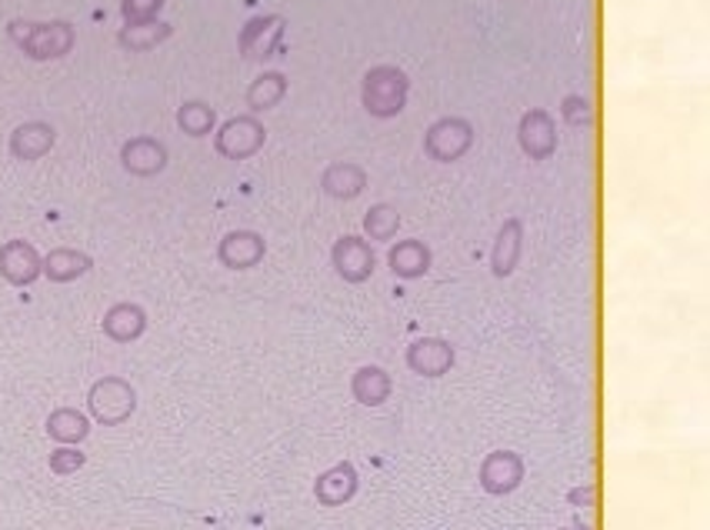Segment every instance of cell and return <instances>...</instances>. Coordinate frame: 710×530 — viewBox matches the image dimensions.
I'll return each instance as SVG.
<instances>
[{
	"mask_svg": "<svg viewBox=\"0 0 710 530\" xmlns=\"http://www.w3.org/2000/svg\"><path fill=\"white\" fill-rule=\"evenodd\" d=\"M137 411V391L121 374H104L87 387V417L101 427H121Z\"/></svg>",
	"mask_w": 710,
	"mask_h": 530,
	"instance_id": "6da1fadb",
	"label": "cell"
},
{
	"mask_svg": "<svg viewBox=\"0 0 710 530\" xmlns=\"http://www.w3.org/2000/svg\"><path fill=\"white\" fill-rule=\"evenodd\" d=\"M404 101H407V74L404 71L387 67V64L367 71V77H364V107L374 117L400 114Z\"/></svg>",
	"mask_w": 710,
	"mask_h": 530,
	"instance_id": "7a4b0ae2",
	"label": "cell"
},
{
	"mask_svg": "<svg viewBox=\"0 0 710 530\" xmlns=\"http://www.w3.org/2000/svg\"><path fill=\"white\" fill-rule=\"evenodd\" d=\"M481 490L491 497H508L514 490H521V484L528 480V460L518 450H491L481 460L478 470Z\"/></svg>",
	"mask_w": 710,
	"mask_h": 530,
	"instance_id": "3957f363",
	"label": "cell"
},
{
	"mask_svg": "<svg viewBox=\"0 0 710 530\" xmlns=\"http://www.w3.org/2000/svg\"><path fill=\"white\" fill-rule=\"evenodd\" d=\"M331 263L344 284H367L374 268H377V253L374 247L357 237V233H344L334 247H331Z\"/></svg>",
	"mask_w": 710,
	"mask_h": 530,
	"instance_id": "277c9868",
	"label": "cell"
},
{
	"mask_svg": "<svg viewBox=\"0 0 710 530\" xmlns=\"http://www.w3.org/2000/svg\"><path fill=\"white\" fill-rule=\"evenodd\" d=\"M14 41L24 48L28 58L34 61H58L74 48V28L67 21H54V24H28V31H11Z\"/></svg>",
	"mask_w": 710,
	"mask_h": 530,
	"instance_id": "5b68a950",
	"label": "cell"
},
{
	"mask_svg": "<svg viewBox=\"0 0 710 530\" xmlns=\"http://www.w3.org/2000/svg\"><path fill=\"white\" fill-rule=\"evenodd\" d=\"M410 374L427 377V381H440L453 371L457 364V347L443 337H417L410 341L407 354H404Z\"/></svg>",
	"mask_w": 710,
	"mask_h": 530,
	"instance_id": "8992f818",
	"label": "cell"
},
{
	"mask_svg": "<svg viewBox=\"0 0 710 530\" xmlns=\"http://www.w3.org/2000/svg\"><path fill=\"white\" fill-rule=\"evenodd\" d=\"M268 257V240L258 230H230L217 243V260L227 271H254Z\"/></svg>",
	"mask_w": 710,
	"mask_h": 530,
	"instance_id": "52a82bcc",
	"label": "cell"
},
{
	"mask_svg": "<svg viewBox=\"0 0 710 530\" xmlns=\"http://www.w3.org/2000/svg\"><path fill=\"white\" fill-rule=\"evenodd\" d=\"M44 271V257L31 240H8L0 243V278L11 288H31Z\"/></svg>",
	"mask_w": 710,
	"mask_h": 530,
	"instance_id": "ba28073f",
	"label": "cell"
},
{
	"mask_svg": "<svg viewBox=\"0 0 710 530\" xmlns=\"http://www.w3.org/2000/svg\"><path fill=\"white\" fill-rule=\"evenodd\" d=\"M261 147H264V127L251 114L227 121L217 134V154H223L230 160H248Z\"/></svg>",
	"mask_w": 710,
	"mask_h": 530,
	"instance_id": "9c48e42d",
	"label": "cell"
},
{
	"mask_svg": "<svg viewBox=\"0 0 710 530\" xmlns=\"http://www.w3.org/2000/svg\"><path fill=\"white\" fill-rule=\"evenodd\" d=\"M361 490V474L351 460H337L327 470L317 474L314 480V500L321 507H344L357 497Z\"/></svg>",
	"mask_w": 710,
	"mask_h": 530,
	"instance_id": "30bf717a",
	"label": "cell"
},
{
	"mask_svg": "<svg viewBox=\"0 0 710 530\" xmlns=\"http://www.w3.org/2000/svg\"><path fill=\"white\" fill-rule=\"evenodd\" d=\"M473 144V127L463 117H443L427 131V154L434 160H457L467 154V147Z\"/></svg>",
	"mask_w": 710,
	"mask_h": 530,
	"instance_id": "8fae6325",
	"label": "cell"
},
{
	"mask_svg": "<svg viewBox=\"0 0 710 530\" xmlns=\"http://www.w3.org/2000/svg\"><path fill=\"white\" fill-rule=\"evenodd\" d=\"M101 331L114 344H134L147 334V311L134 301H117L101 318Z\"/></svg>",
	"mask_w": 710,
	"mask_h": 530,
	"instance_id": "7c38bea8",
	"label": "cell"
},
{
	"mask_svg": "<svg viewBox=\"0 0 710 530\" xmlns=\"http://www.w3.org/2000/svg\"><path fill=\"white\" fill-rule=\"evenodd\" d=\"M521 253H524V224L518 217H508L501 224V233L491 247V274L498 281H508L518 263H521Z\"/></svg>",
	"mask_w": 710,
	"mask_h": 530,
	"instance_id": "4fadbf2b",
	"label": "cell"
},
{
	"mask_svg": "<svg viewBox=\"0 0 710 530\" xmlns=\"http://www.w3.org/2000/svg\"><path fill=\"white\" fill-rule=\"evenodd\" d=\"M430 260H434L430 247H427L424 240H417V237L397 240V243L390 247V253H387L390 274H394L397 281H420V278L430 271Z\"/></svg>",
	"mask_w": 710,
	"mask_h": 530,
	"instance_id": "5bb4252c",
	"label": "cell"
},
{
	"mask_svg": "<svg viewBox=\"0 0 710 530\" xmlns=\"http://www.w3.org/2000/svg\"><path fill=\"white\" fill-rule=\"evenodd\" d=\"M94 268V257L77 250V247H54L48 257H44V271L41 278H48L51 284H74L81 281L87 271Z\"/></svg>",
	"mask_w": 710,
	"mask_h": 530,
	"instance_id": "9a60e30c",
	"label": "cell"
},
{
	"mask_svg": "<svg viewBox=\"0 0 710 530\" xmlns=\"http://www.w3.org/2000/svg\"><path fill=\"white\" fill-rule=\"evenodd\" d=\"M121 160L134 177H154L167 167V147L154 137H130L121 147Z\"/></svg>",
	"mask_w": 710,
	"mask_h": 530,
	"instance_id": "2e32d148",
	"label": "cell"
},
{
	"mask_svg": "<svg viewBox=\"0 0 710 530\" xmlns=\"http://www.w3.org/2000/svg\"><path fill=\"white\" fill-rule=\"evenodd\" d=\"M351 394L361 407H380L394 394V377L380 364H364L351 377Z\"/></svg>",
	"mask_w": 710,
	"mask_h": 530,
	"instance_id": "e0dca14e",
	"label": "cell"
},
{
	"mask_svg": "<svg viewBox=\"0 0 710 530\" xmlns=\"http://www.w3.org/2000/svg\"><path fill=\"white\" fill-rule=\"evenodd\" d=\"M44 430L54 444L77 447L91 437V417L77 407H54L44 420Z\"/></svg>",
	"mask_w": 710,
	"mask_h": 530,
	"instance_id": "ac0fdd59",
	"label": "cell"
},
{
	"mask_svg": "<svg viewBox=\"0 0 710 530\" xmlns=\"http://www.w3.org/2000/svg\"><path fill=\"white\" fill-rule=\"evenodd\" d=\"M518 131H521V147H524L534 160L554 154V147H557V131H554V121H551L547 111H531V114H524Z\"/></svg>",
	"mask_w": 710,
	"mask_h": 530,
	"instance_id": "d6986e66",
	"label": "cell"
},
{
	"mask_svg": "<svg viewBox=\"0 0 710 530\" xmlns=\"http://www.w3.org/2000/svg\"><path fill=\"white\" fill-rule=\"evenodd\" d=\"M58 141V131L44 121H28L11 134V154L18 160H41Z\"/></svg>",
	"mask_w": 710,
	"mask_h": 530,
	"instance_id": "ffe728a7",
	"label": "cell"
},
{
	"mask_svg": "<svg viewBox=\"0 0 710 530\" xmlns=\"http://www.w3.org/2000/svg\"><path fill=\"white\" fill-rule=\"evenodd\" d=\"M281 28H284V21L278 14L251 21L244 28V34H241V51L248 58H271L274 48H278V41H281Z\"/></svg>",
	"mask_w": 710,
	"mask_h": 530,
	"instance_id": "44dd1931",
	"label": "cell"
},
{
	"mask_svg": "<svg viewBox=\"0 0 710 530\" xmlns=\"http://www.w3.org/2000/svg\"><path fill=\"white\" fill-rule=\"evenodd\" d=\"M324 190L331 197H341V200H354L364 187H367V174L357 167V164H331L324 170Z\"/></svg>",
	"mask_w": 710,
	"mask_h": 530,
	"instance_id": "7402d4cb",
	"label": "cell"
},
{
	"mask_svg": "<svg viewBox=\"0 0 710 530\" xmlns=\"http://www.w3.org/2000/svg\"><path fill=\"white\" fill-rule=\"evenodd\" d=\"M170 38V28L167 24H157V21H150V24H127L124 31H121V48H127V51H150V48H157L160 41H167Z\"/></svg>",
	"mask_w": 710,
	"mask_h": 530,
	"instance_id": "603a6c76",
	"label": "cell"
},
{
	"mask_svg": "<svg viewBox=\"0 0 710 530\" xmlns=\"http://www.w3.org/2000/svg\"><path fill=\"white\" fill-rule=\"evenodd\" d=\"M284 91H288V81L281 74H274V71L261 74L248 91V104H251V111H271L284 97Z\"/></svg>",
	"mask_w": 710,
	"mask_h": 530,
	"instance_id": "cb8c5ba5",
	"label": "cell"
},
{
	"mask_svg": "<svg viewBox=\"0 0 710 530\" xmlns=\"http://www.w3.org/2000/svg\"><path fill=\"white\" fill-rule=\"evenodd\" d=\"M177 127L190 137H203L213 131V107L203 104V101H187L180 111H177Z\"/></svg>",
	"mask_w": 710,
	"mask_h": 530,
	"instance_id": "d4e9b609",
	"label": "cell"
},
{
	"mask_svg": "<svg viewBox=\"0 0 710 530\" xmlns=\"http://www.w3.org/2000/svg\"><path fill=\"white\" fill-rule=\"evenodd\" d=\"M400 227V214L390 207V204H374L364 217V230H367V240H394Z\"/></svg>",
	"mask_w": 710,
	"mask_h": 530,
	"instance_id": "484cf974",
	"label": "cell"
},
{
	"mask_svg": "<svg viewBox=\"0 0 710 530\" xmlns=\"http://www.w3.org/2000/svg\"><path fill=\"white\" fill-rule=\"evenodd\" d=\"M87 464V454L81 447H67V444H58L48 457V467L54 477H74L77 470H84Z\"/></svg>",
	"mask_w": 710,
	"mask_h": 530,
	"instance_id": "4316f807",
	"label": "cell"
},
{
	"mask_svg": "<svg viewBox=\"0 0 710 530\" xmlns=\"http://www.w3.org/2000/svg\"><path fill=\"white\" fill-rule=\"evenodd\" d=\"M164 8V0H124L121 11L127 24H150Z\"/></svg>",
	"mask_w": 710,
	"mask_h": 530,
	"instance_id": "83f0119b",
	"label": "cell"
},
{
	"mask_svg": "<svg viewBox=\"0 0 710 530\" xmlns=\"http://www.w3.org/2000/svg\"><path fill=\"white\" fill-rule=\"evenodd\" d=\"M567 503H571V507H594V484H584V487L567 490Z\"/></svg>",
	"mask_w": 710,
	"mask_h": 530,
	"instance_id": "f1b7e54d",
	"label": "cell"
},
{
	"mask_svg": "<svg viewBox=\"0 0 710 530\" xmlns=\"http://www.w3.org/2000/svg\"><path fill=\"white\" fill-rule=\"evenodd\" d=\"M567 530H594V527H591V523H587V520H581V517H574V520H571V527H567Z\"/></svg>",
	"mask_w": 710,
	"mask_h": 530,
	"instance_id": "f546056e",
	"label": "cell"
}]
</instances>
